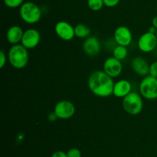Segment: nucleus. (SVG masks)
I'll return each mask as SVG.
<instances>
[{
	"mask_svg": "<svg viewBox=\"0 0 157 157\" xmlns=\"http://www.w3.org/2000/svg\"><path fill=\"white\" fill-rule=\"evenodd\" d=\"M114 82L104 70H96L92 72L87 80L90 92L98 97L106 98L113 95Z\"/></svg>",
	"mask_w": 157,
	"mask_h": 157,
	"instance_id": "nucleus-1",
	"label": "nucleus"
},
{
	"mask_svg": "<svg viewBox=\"0 0 157 157\" xmlns=\"http://www.w3.org/2000/svg\"><path fill=\"white\" fill-rule=\"evenodd\" d=\"M8 60L13 68L24 69L29 62L28 49L21 44L12 45L8 52Z\"/></svg>",
	"mask_w": 157,
	"mask_h": 157,
	"instance_id": "nucleus-2",
	"label": "nucleus"
},
{
	"mask_svg": "<svg viewBox=\"0 0 157 157\" xmlns=\"http://www.w3.org/2000/svg\"><path fill=\"white\" fill-rule=\"evenodd\" d=\"M20 17L28 24L38 22L41 18V10L38 5L32 2H25L21 5L19 9Z\"/></svg>",
	"mask_w": 157,
	"mask_h": 157,
	"instance_id": "nucleus-3",
	"label": "nucleus"
},
{
	"mask_svg": "<svg viewBox=\"0 0 157 157\" xmlns=\"http://www.w3.org/2000/svg\"><path fill=\"white\" fill-rule=\"evenodd\" d=\"M142 95L136 92H131L123 98L122 106L124 110L131 115L140 114L144 107Z\"/></svg>",
	"mask_w": 157,
	"mask_h": 157,
	"instance_id": "nucleus-4",
	"label": "nucleus"
},
{
	"mask_svg": "<svg viewBox=\"0 0 157 157\" xmlns=\"http://www.w3.org/2000/svg\"><path fill=\"white\" fill-rule=\"evenodd\" d=\"M140 93L147 99H156L157 78L150 75L144 77L140 83Z\"/></svg>",
	"mask_w": 157,
	"mask_h": 157,
	"instance_id": "nucleus-5",
	"label": "nucleus"
},
{
	"mask_svg": "<svg viewBox=\"0 0 157 157\" xmlns=\"http://www.w3.org/2000/svg\"><path fill=\"white\" fill-rule=\"evenodd\" d=\"M75 106L74 103L68 100H61L58 102L55 106L54 112L58 119H68L71 118L75 113Z\"/></svg>",
	"mask_w": 157,
	"mask_h": 157,
	"instance_id": "nucleus-6",
	"label": "nucleus"
},
{
	"mask_svg": "<svg viewBox=\"0 0 157 157\" xmlns=\"http://www.w3.org/2000/svg\"><path fill=\"white\" fill-rule=\"evenodd\" d=\"M137 46L143 52H151L157 47V38L156 34L150 32H145L139 38Z\"/></svg>",
	"mask_w": 157,
	"mask_h": 157,
	"instance_id": "nucleus-7",
	"label": "nucleus"
},
{
	"mask_svg": "<svg viewBox=\"0 0 157 157\" xmlns=\"http://www.w3.org/2000/svg\"><path fill=\"white\" fill-rule=\"evenodd\" d=\"M40 40L41 35L37 29H28L24 32L21 44L27 49H32L39 44Z\"/></svg>",
	"mask_w": 157,
	"mask_h": 157,
	"instance_id": "nucleus-8",
	"label": "nucleus"
},
{
	"mask_svg": "<svg viewBox=\"0 0 157 157\" xmlns=\"http://www.w3.org/2000/svg\"><path fill=\"white\" fill-rule=\"evenodd\" d=\"M57 35L64 41H70L75 36V27L66 21H59L55 27Z\"/></svg>",
	"mask_w": 157,
	"mask_h": 157,
	"instance_id": "nucleus-9",
	"label": "nucleus"
},
{
	"mask_svg": "<svg viewBox=\"0 0 157 157\" xmlns=\"http://www.w3.org/2000/svg\"><path fill=\"white\" fill-rule=\"evenodd\" d=\"M104 71L111 78H116L122 72V62L115 57H108L104 62Z\"/></svg>",
	"mask_w": 157,
	"mask_h": 157,
	"instance_id": "nucleus-10",
	"label": "nucleus"
},
{
	"mask_svg": "<svg viewBox=\"0 0 157 157\" xmlns=\"http://www.w3.org/2000/svg\"><path fill=\"white\" fill-rule=\"evenodd\" d=\"M113 37L117 45L126 47L130 46L133 39V35L130 29L127 26H119L115 29Z\"/></svg>",
	"mask_w": 157,
	"mask_h": 157,
	"instance_id": "nucleus-11",
	"label": "nucleus"
},
{
	"mask_svg": "<svg viewBox=\"0 0 157 157\" xmlns=\"http://www.w3.org/2000/svg\"><path fill=\"white\" fill-rule=\"evenodd\" d=\"M101 46L100 40L94 35L85 38L83 43V50L89 56H96L101 52Z\"/></svg>",
	"mask_w": 157,
	"mask_h": 157,
	"instance_id": "nucleus-12",
	"label": "nucleus"
},
{
	"mask_svg": "<svg viewBox=\"0 0 157 157\" xmlns=\"http://www.w3.org/2000/svg\"><path fill=\"white\" fill-rule=\"evenodd\" d=\"M131 66L135 73L141 76H147L150 72V65L147 60L141 56H136L132 60Z\"/></svg>",
	"mask_w": 157,
	"mask_h": 157,
	"instance_id": "nucleus-13",
	"label": "nucleus"
},
{
	"mask_svg": "<svg viewBox=\"0 0 157 157\" xmlns=\"http://www.w3.org/2000/svg\"><path fill=\"white\" fill-rule=\"evenodd\" d=\"M132 92V85L127 79H121L114 83L113 95L117 98H124Z\"/></svg>",
	"mask_w": 157,
	"mask_h": 157,
	"instance_id": "nucleus-14",
	"label": "nucleus"
},
{
	"mask_svg": "<svg viewBox=\"0 0 157 157\" xmlns=\"http://www.w3.org/2000/svg\"><path fill=\"white\" fill-rule=\"evenodd\" d=\"M24 31L20 26H12L8 29L6 32V38L8 42L12 45L19 44L22 39Z\"/></svg>",
	"mask_w": 157,
	"mask_h": 157,
	"instance_id": "nucleus-15",
	"label": "nucleus"
},
{
	"mask_svg": "<svg viewBox=\"0 0 157 157\" xmlns=\"http://www.w3.org/2000/svg\"><path fill=\"white\" fill-rule=\"evenodd\" d=\"M75 36L79 38H87L91 33L90 29L85 24L79 23L75 27Z\"/></svg>",
	"mask_w": 157,
	"mask_h": 157,
	"instance_id": "nucleus-16",
	"label": "nucleus"
},
{
	"mask_svg": "<svg viewBox=\"0 0 157 157\" xmlns=\"http://www.w3.org/2000/svg\"><path fill=\"white\" fill-rule=\"evenodd\" d=\"M127 54H128V49H127L126 46H119L118 45L117 46H116L113 49V56L117 58V59L121 60V61L125 59L126 57L127 56Z\"/></svg>",
	"mask_w": 157,
	"mask_h": 157,
	"instance_id": "nucleus-17",
	"label": "nucleus"
},
{
	"mask_svg": "<svg viewBox=\"0 0 157 157\" xmlns=\"http://www.w3.org/2000/svg\"><path fill=\"white\" fill-rule=\"evenodd\" d=\"M87 6L90 10L98 12L102 9L104 3L103 0H87Z\"/></svg>",
	"mask_w": 157,
	"mask_h": 157,
	"instance_id": "nucleus-18",
	"label": "nucleus"
},
{
	"mask_svg": "<svg viewBox=\"0 0 157 157\" xmlns=\"http://www.w3.org/2000/svg\"><path fill=\"white\" fill-rule=\"evenodd\" d=\"M3 2L7 7L11 9L21 7V5L24 3V0H3Z\"/></svg>",
	"mask_w": 157,
	"mask_h": 157,
	"instance_id": "nucleus-19",
	"label": "nucleus"
},
{
	"mask_svg": "<svg viewBox=\"0 0 157 157\" xmlns=\"http://www.w3.org/2000/svg\"><path fill=\"white\" fill-rule=\"evenodd\" d=\"M67 157H81V152L78 148H71L67 152Z\"/></svg>",
	"mask_w": 157,
	"mask_h": 157,
	"instance_id": "nucleus-20",
	"label": "nucleus"
},
{
	"mask_svg": "<svg viewBox=\"0 0 157 157\" xmlns=\"http://www.w3.org/2000/svg\"><path fill=\"white\" fill-rule=\"evenodd\" d=\"M149 75L157 78V61L153 62L150 65V72Z\"/></svg>",
	"mask_w": 157,
	"mask_h": 157,
	"instance_id": "nucleus-21",
	"label": "nucleus"
},
{
	"mask_svg": "<svg viewBox=\"0 0 157 157\" xmlns=\"http://www.w3.org/2000/svg\"><path fill=\"white\" fill-rule=\"evenodd\" d=\"M8 56H6V54L4 50L0 51V68L2 69L6 64V61H7Z\"/></svg>",
	"mask_w": 157,
	"mask_h": 157,
	"instance_id": "nucleus-22",
	"label": "nucleus"
},
{
	"mask_svg": "<svg viewBox=\"0 0 157 157\" xmlns=\"http://www.w3.org/2000/svg\"><path fill=\"white\" fill-rule=\"evenodd\" d=\"M103 1H104V6L109 8H113L117 6L121 0H103Z\"/></svg>",
	"mask_w": 157,
	"mask_h": 157,
	"instance_id": "nucleus-23",
	"label": "nucleus"
},
{
	"mask_svg": "<svg viewBox=\"0 0 157 157\" xmlns=\"http://www.w3.org/2000/svg\"><path fill=\"white\" fill-rule=\"evenodd\" d=\"M51 157H67V152H64V151H56L54 152Z\"/></svg>",
	"mask_w": 157,
	"mask_h": 157,
	"instance_id": "nucleus-24",
	"label": "nucleus"
},
{
	"mask_svg": "<svg viewBox=\"0 0 157 157\" xmlns=\"http://www.w3.org/2000/svg\"><path fill=\"white\" fill-rule=\"evenodd\" d=\"M48 119H49V121H51V122H55V120L57 119H58V117H57V115H55V112H52V113H50L48 115Z\"/></svg>",
	"mask_w": 157,
	"mask_h": 157,
	"instance_id": "nucleus-25",
	"label": "nucleus"
},
{
	"mask_svg": "<svg viewBox=\"0 0 157 157\" xmlns=\"http://www.w3.org/2000/svg\"><path fill=\"white\" fill-rule=\"evenodd\" d=\"M152 25H153V27H155L157 29V15L153 17V20H152Z\"/></svg>",
	"mask_w": 157,
	"mask_h": 157,
	"instance_id": "nucleus-26",
	"label": "nucleus"
},
{
	"mask_svg": "<svg viewBox=\"0 0 157 157\" xmlns=\"http://www.w3.org/2000/svg\"><path fill=\"white\" fill-rule=\"evenodd\" d=\"M156 30H157V29H156V28H155V27H153V26H152L150 28V29H149V31H148V32H151V33H153V34H156Z\"/></svg>",
	"mask_w": 157,
	"mask_h": 157,
	"instance_id": "nucleus-27",
	"label": "nucleus"
},
{
	"mask_svg": "<svg viewBox=\"0 0 157 157\" xmlns=\"http://www.w3.org/2000/svg\"><path fill=\"white\" fill-rule=\"evenodd\" d=\"M156 38H157V30H156Z\"/></svg>",
	"mask_w": 157,
	"mask_h": 157,
	"instance_id": "nucleus-28",
	"label": "nucleus"
},
{
	"mask_svg": "<svg viewBox=\"0 0 157 157\" xmlns=\"http://www.w3.org/2000/svg\"><path fill=\"white\" fill-rule=\"evenodd\" d=\"M156 155H157V149H156Z\"/></svg>",
	"mask_w": 157,
	"mask_h": 157,
	"instance_id": "nucleus-29",
	"label": "nucleus"
},
{
	"mask_svg": "<svg viewBox=\"0 0 157 157\" xmlns=\"http://www.w3.org/2000/svg\"><path fill=\"white\" fill-rule=\"evenodd\" d=\"M156 11H157V6H156Z\"/></svg>",
	"mask_w": 157,
	"mask_h": 157,
	"instance_id": "nucleus-30",
	"label": "nucleus"
}]
</instances>
